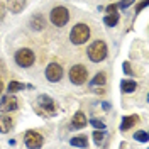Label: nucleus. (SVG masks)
<instances>
[{"mask_svg": "<svg viewBox=\"0 0 149 149\" xmlns=\"http://www.w3.org/2000/svg\"><path fill=\"white\" fill-rule=\"evenodd\" d=\"M86 54H88V58H90V61H93V63H100V61L105 59V56H107V44H105L103 41H95L93 44L88 46Z\"/></svg>", "mask_w": 149, "mask_h": 149, "instance_id": "nucleus-1", "label": "nucleus"}, {"mask_svg": "<svg viewBox=\"0 0 149 149\" xmlns=\"http://www.w3.org/2000/svg\"><path fill=\"white\" fill-rule=\"evenodd\" d=\"M71 42L73 44H83L90 39V27L86 24H76L73 29H71Z\"/></svg>", "mask_w": 149, "mask_h": 149, "instance_id": "nucleus-2", "label": "nucleus"}, {"mask_svg": "<svg viewBox=\"0 0 149 149\" xmlns=\"http://www.w3.org/2000/svg\"><path fill=\"white\" fill-rule=\"evenodd\" d=\"M49 19H51V22L54 24L56 27H63L68 22V19H70V14H68V10L65 7H56V9L51 10Z\"/></svg>", "mask_w": 149, "mask_h": 149, "instance_id": "nucleus-3", "label": "nucleus"}, {"mask_svg": "<svg viewBox=\"0 0 149 149\" xmlns=\"http://www.w3.org/2000/svg\"><path fill=\"white\" fill-rule=\"evenodd\" d=\"M34 53L27 49V47H24V49H19L17 53H15V63L19 66H22V68H29V66L34 63Z\"/></svg>", "mask_w": 149, "mask_h": 149, "instance_id": "nucleus-4", "label": "nucleus"}, {"mask_svg": "<svg viewBox=\"0 0 149 149\" xmlns=\"http://www.w3.org/2000/svg\"><path fill=\"white\" fill-rule=\"evenodd\" d=\"M88 78V71L83 65H74L71 70H70V80L73 81L74 85H81L86 81Z\"/></svg>", "mask_w": 149, "mask_h": 149, "instance_id": "nucleus-5", "label": "nucleus"}, {"mask_svg": "<svg viewBox=\"0 0 149 149\" xmlns=\"http://www.w3.org/2000/svg\"><path fill=\"white\" fill-rule=\"evenodd\" d=\"M24 141H26V146H27V148H32V149L41 148V146H42V142H44L42 136H41V134H37L36 130H29V132H26Z\"/></svg>", "mask_w": 149, "mask_h": 149, "instance_id": "nucleus-6", "label": "nucleus"}, {"mask_svg": "<svg viewBox=\"0 0 149 149\" xmlns=\"http://www.w3.org/2000/svg\"><path fill=\"white\" fill-rule=\"evenodd\" d=\"M46 78L49 81H53V83L59 81V80L63 78V68L58 65V63H51V65L46 68Z\"/></svg>", "mask_w": 149, "mask_h": 149, "instance_id": "nucleus-7", "label": "nucleus"}, {"mask_svg": "<svg viewBox=\"0 0 149 149\" xmlns=\"http://www.w3.org/2000/svg\"><path fill=\"white\" fill-rule=\"evenodd\" d=\"M37 102H39L41 109L46 112L47 115H54L56 113V105H54V102L51 100V97H47V95H41V97L37 98Z\"/></svg>", "mask_w": 149, "mask_h": 149, "instance_id": "nucleus-8", "label": "nucleus"}, {"mask_svg": "<svg viewBox=\"0 0 149 149\" xmlns=\"http://www.w3.org/2000/svg\"><path fill=\"white\" fill-rule=\"evenodd\" d=\"M0 109L5 112H15L17 110V100L14 97H3L0 102Z\"/></svg>", "mask_w": 149, "mask_h": 149, "instance_id": "nucleus-9", "label": "nucleus"}, {"mask_svg": "<svg viewBox=\"0 0 149 149\" xmlns=\"http://www.w3.org/2000/svg\"><path fill=\"white\" fill-rule=\"evenodd\" d=\"M74 129H83L85 125H86V117H85L83 112H76L73 117V120H71Z\"/></svg>", "mask_w": 149, "mask_h": 149, "instance_id": "nucleus-10", "label": "nucleus"}, {"mask_svg": "<svg viewBox=\"0 0 149 149\" xmlns=\"http://www.w3.org/2000/svg\"><path fill=\"white\" fill-rule=\"evenodd\" d=\"M7 5H9L10 12L19 14V12H22L24 7H26V0H9V2H7Z\"/></svg>", "mask_w": 149, "mask_h": 149, "instance_id": "nucleus-11", "label": "nucleus"}, {"mask_svg": "<svg viewBox=\"0 0 149 149\" xmlns=\"http://www.w3.org/2000/svg\"><path fill=\"white\" fill-rule=\"evenodd\" d=\"M44 26H46V22H44L42 15L36 14L34 17L31 19V27L34 29V31H42V29H44Z\"/></svg>", "mask_w": 149, "mask_h": 149, "instance_id": "nucleus-12", "label": "nucleus"}, {"mask_svg": "<svg viewBox=\"0 0 149 149\" xmlns=\"http://www.w3.org/2000/svg\"><path fill=\"white\" fill-rule=\"evenodd\" d=\"M139 122V117L137 115H129V117H124L122 119V124H120V129L122 130H127V129H130L134 124H137Z\"/></svg>", "mask_w": 149, "mask_h": 149, "instance_id": "nucleus-13", "label": "nucleus"}, {"mask_svg": "<svg viewBox=\"0 0 149 149\" xmlns=\"http://www.w3.org/2000/svg\"><path fill=\"white\" fill-rule=\"evenodd\" d=\"M10 130H12V119L7 117V115L0 117V132H2V134H7Z\"/></svg>", "mask_w": 149, "mask_h": 149, "instance_id": "nucleus-14", "label": "nucleus"}, {"mask_svg": "<svg viewBox=\"0 0 149 149\" xmlns=\"http://www.w3.org/2000/svg\"><path fill=\"white\" fill-rule=\"evenodd\" d=\"M120 88H122L124 93H132L136 88H137V83H136L134 80H122Z\"/></svg>", "mask_w": 149, "mask_h": 149, "instance_id": "nucleus-15", "label": "nucleus"}, {"mask_svg": "<svg viewBox=\"0 0 149 149\" xmlns=\"http://www.w3.org/2000/svg\"><path fill=\"white\" fill-rule=\"evenodd\" d=\"M103 22H105V26H109V27L117 26V22H119V14H117V12H113V14H107L105 19H103Z\"/></svg>", "mask_w": 149, "mask_h": 149, "instance_id": "nucleus-16", "label": "nucleus"}, {"mask_svg": "<svg viewBox=\"0 0 149 149\" xmlns=\"http://www.w3.org/2000/svg\"><path fill=\"white\" fill-rule=\"evenodd\" d=\"M71 146L73 148H86L88 146V141H86L85 136H76V137L71 139Z\"/></svg>", "mask_w": 149, "mask_h": 149, "instance_id": "nucleus-17", "label": "nucleus"}, {"mask_svg": "<svg viewBox=\"0 0 149 149\" xmlns=\"http://www.w3.org/2000/svg\"><path fill=\"white\" fill-rule=\"evenodd\" d=\"M105 81H107V78H105V74L103 73H98L95 78L92 80V86H102V85H105Z\"/></svg>", "mask_w": 149, "mask_h": 149, "instance_id": "nucleus-18", "label": "nucleus"}, {"mask_svg": "<svg viewBox=\"0 0 149 149\" xmlns=\"http://www.w3.org/2000/svg\"><path fill=\"white\" fill-rule=\"evenodd\" d=\"M26 86L22 83H19V81H10L9 83V92L14 93V92H20V90H24Z\"/></svg>", "mask_w": 149, "mask_h": 149, "instance_id": "nucleus-19", "label": "nucleus"}, {"mask_svg": "<svg viewBox=\"0 0 149 149\" xmlns=\"http://www.w3.org/2000/svg\"><path fill=\"white\" fill-rule=\"evenodd\" d=\"M93 141H95V144H102L103 141H105V134L95 129V132H93Z\"/></svg>", "mask_w": 149, "mask_h": 149, "instance_id": "nucleus-20", "label": "nucleus"}, {"mask_svg": "<svg viewBox=\"0 0 149 149\" xmlns=\"http://www.w3.org/2000/svg\"><path fill=\"white\" fill-rule=\"evenodd\" d=\"M137 141H141V142H148L149 139V136H148V132H144V130H139V132H136V136H134Z\"/></svg>", "mask_w": 149, "mask_h": 149, "instance_id": "nucleus-21", "label": "nucleus"}, {"mask_svg": "<svg viewBox=\"0 0 149 149\" xmlns=\"http://www.w3.org/2000/svg\"><path fill=\"white\" fill-rule=\"evenodd\" d=\"M90 124H92L95 129H100V130L105 129V124H103L102 120H98V119H92V120H90Z\"/></svg>", "mask_w": 149, "mask_h": 149, "instance_id": "nucleus-22", "label": "nucleus"}, {"mask_svg": "<svg viewBox=\"0 0 149 149\" xmlns=\"http://www.w3.org/2000/svg\"><path fill=\"white\" fill-rule=\"evenodd\" d=\"M134 2H136V0H122V2H119L117 7H119V9H127V7H130Z\"/></svg>", "mask_w": 149, "mask_h": 149, "instance_id": "nucleus-23", "label": "nucleus"}, {"mask_svg": "<svg viewBox=\"0 0 149 149\" xmlns=\"http://www.w3.org/2000/svg\"><path fill=\"white\" fill-rule=\"evenodd\" d=\"M148 3H149V0H142V2H141L139 5L136 7V14H137V12H141L142 9H146V7H148Z\"/></svg>", "mask_w": 149, "mask_h": 149, "instance_id": "nucleus-24", "label": "nucleus"}, {"mask_svg": "<svg viewBox=\"0 0 149 149\" xmlns=\"http://www.w3.org/2000/svg\"><path fill=\"white\" fill-rule=\"evenodd\" d=\"M113 12H117V5H109L107 7V14H113Z\"/></svg>", "mask_w": 149, "mask_h": 149, "instance_id": "nucleus-25", "label": "nucleus"}, {"mask_svg": "<svg viewBox=\"0 0 149 149\" xmlns=\"http://www.w3.org/2000/svg\"><path fill=\"white\" fill-rule=\"evenodd\" d=\"M124 71L127 74H132V70H130V65L129 63H124Z\"/></svg>", "mask_w": 149, "mask_h": 149, "instance_id": "nucleus-26", "label": "nucleus"}, {"mask_svg": "<svg viewBox=\"0 0 149 149\" xmlns=\"http://www.w3.org/2000/svg\"><path fill=\"white\" fill-rule=\"evenodd\" d=\"M0 93H2V81H0Z\"/></svg>", "mask_w": 149, "mask_h": 149, "instance_id": "nucleus-27", "label": "nucleus"}]
</instances>
